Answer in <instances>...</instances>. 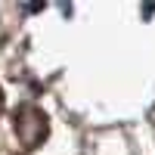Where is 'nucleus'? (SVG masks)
<instances>
[{"label": "nucleus", "mask_w": 155, "mask_h": 155, "mask_svg": "<svg viewBox=\"0 0 155 155\" xmlns=\"http://www.w3.org/2000/svg\"><path fill=\"white\" fill-rule=\"evenodd\" d=\"M16 137L25 149H34L47 137V115L37 106H19L16 112Z\"/></svg>", "instance_id": "f257e3e1"}, {"label": "nucleus", "mask_w": 155, "mask_h": 155, "mask_svg": "<svg viewBox=\"0 0 155 155\" xmlns=\"http://www.w3.org/2000/svg\"><path fill=\"white\" fill-rule=\"evenodd\" d=\"M0 112H3V93H0Z\"/></svg>", "instance_id": "f03ea898"}]
</instances>
